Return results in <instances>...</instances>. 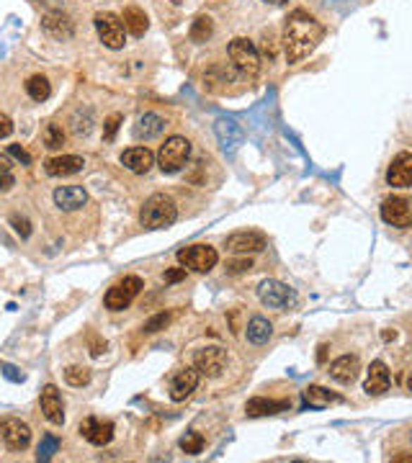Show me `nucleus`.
<instances>
[{"label": "nucleus", "instance_id": "obj_35", "mask_svg": "<svg viewBox=\"0 0 412 463\" xmlns=\"http://www.w3.org/2000/svg\"><path fill=\"white\" fill-rule=\"evenodd\" d=\"M57 448H60V440L54 438V435H44L42 438V445H39V461H49V458L57 453Z\"/></svg>", "mask_w": 412, "mask_h": 463}, {"label": "nucleus", "instance_id": "obj_19", "mask_svg": "<svg viewBox=\"0 0 412 463\" xmlns=\"http://www.w3.org/2000/svg\"><path fill=\"white\" fill-rule=\"evenodd\" d=\"M42 29L52 39H57V42H65V39L73 37L75 26L70 21V15H65L62 11H49V13L42 18Z\"/></svg>", "mask_w": 412, "mask_h": 463}, {"label": "nucleus", "instance_id": "obj_43", "mask_svg": "<svg viewBox=\"0 0 412 463\" xmlns=\"http://www.w3.org/2000/svg\"><path fill=\"white\" fill-rule=\"evenodd\" d=\"M104 350H106V340H98L96 335L90 337V355H96V358H98V355H101Z\"/></svg>", "mask_w": 412, "mask_h": 463}, {"label": "nucleus", "instance_id": "obj_31", "mask_svg": "<svg viewBox=\"0 0 412 463\" xmlns=\"http://www.w3.org/2000/svg\"><path fill=\"white\" fill-rule=\"evenodd\" d=\"M42 139H44L46 150H62L65 147V132H62L60 124H46Z\"/></svg>", "mask_w": 412, "mask_h": 463}, {"label": "nucleus", "instance_id": "obj_12", "mask_svg": "<svg viewBox=\"0 0 412 463\" xmlns=\"http://www.w3.org/2000/svg\"><path fill=\"white\" fill-rule=\"evenodd\" d=\"M80 435L85 438V440L90 443V445H108L113 438V422L111 419H101V417H85L80 422Z\"/></svg>", "mask_w": 412, "mask_h": 463}, {"label": "nucleus", "instance_id": "obj_47", "mask_svg": "<svg viewBox=\"0 0 412 463\" xmlns=\"http://www.w3.org/2000/svg\"><path fill=\"white\" fill-rule=\"evenodd\" d=\"M15 186L13 175H0V194H6V191H11V188Z\"/></svg>", "mask_w": 412, "mask_h": 463}, {"label": "nucleus", "instance_id": "obj_50", "mask_svg": "<svg viewBox=\"0 0 412 463\" xmlns=\"http://www.w3.org/2000/svg\"><path fill=\"white\" fill-rule=\"evenodd\" d=\"M407 388H410V391H412V374L407 376Z\"/></svg>", "mask_w": 412, "mask_h": 463}, {"label": "nucleus", "instance_id": "obj_49", "mask_svg": "<svg viewBox=\"0 0 412 463\" xmlns=\"http://www.w3.org/2000/svg\"><path fill=\"white\" fill-rule=\"evenodd\" d=\"M266 3H273V6H284L286 0H266Z\"/></svg>", "mask_w": 412, "mask_h": 463}, {"label": "nucleus", "instance_id": "obj_39", "mask_svg": "<svg viewBox=\"0 0 412 463\" xmlns=\"http://www.w3.org/2000/svg\"><path fill=\"white\" fill-rule=\"evenodd\" d=\"M186 278V268H170L165 270V284H178Z\"/></svg>", "mask_w": 412, "mask_h": 463}, {"label": "nucleus", "instance_id": "obj_14", "mask_svg": "<svg viewBox=\"0 0 412 463\" xmlns=\"http://www.w3.org/2000/svg\"><path fill=\"white\" fill-rule=\"evenodd\" d=\"M39 404H42V414H44L52 425H62V422H65V404H62L60 388L54 386V383H46V386L42 388Z\"/></svg>", "mask_w": 412, "mask_h": 463}, {"label": "nucleus", "instance_id": "obj_36", "mask_svg": "<svg viewBox=\"0 0 412 463\" xmlns=\"http://www.w3.org/2000/svg\"><path fill=\"white\" fill-rule=\"evenodd\" d=\"M170 319H173V314H165V312L155 314L152 319L144 322V332H147V335H152V332H160V329H165L168 324H170Z\"/></svg>", "mask_w": 412, "mask_h": 463}, {"label": "nucleus", "instance_id": "obj_32", "mask_svg": "<svg viewBox=\"0 0 412 463\" xmlns=\"http://www.w3.org/2000/svg\"><path fill=\"white\" fill-rule=\"evenodd\" d=\"M65 381H68L70 386H75V388L88 386L90 383V371L85 366H70V368H65Z\"/></svg>", "mask_w": 412, "mask_h": 463}, {"label": "nucleus", "instance_id": "obj_16", "mask_svg": "<svg viewBox=\"0 0 412 463\" xmlns=\"http://www.w3.org/2000/svg\"><path fill=\"white\" fill-rule=\"evenodd\" d=\"M387 183L394 188H412V152H399L387 170Z\"/></svg>", "mask_w": 412, "mask_h": 463}, {"label": "nucleus", "instance_id": "obj_2", "mask_svg": "<svg viewBox=\"0 0 412 463\" xmlns=\"http://www.w3.org/2000/svg\"><path fill=\"white\" fill-rule=\"evenodd\" d=\"M175 219H178V206L165 194H152L139 211V222L144 229H168Z\"/></svg>", "mask_w": 412, "mask_h": 463}, {"label": "nucleus", "instance_id": "obj_23", "mask_svg": "<svg viewBox=\"0 0 412 463\" xmlns=\"http://www.w3.org/2000/svg\"><path fill=\"white\" fill-rule=\"evenodd\" d=\"M54 203H57L62 211H75L88 203V194H85L80 186H62L54 191Z\"/></svg>", "mask_w": 412, "mask_h": 463}, {"label": "nucleus", "instance_id": "obj_5", "mask_svg": "<svg viewBox=\"0 0 412 463\" xmlns=\"http://www.w3.org/2000/svg\"><path fill=\"white\" fill-rule=\"evenodd\" d=\"M142 286L144 284L139 276H124L121 281H116V284L106 291V299H104L106 309H111V312H124V309L139 296Z\"/></svg>", "mask_w": 412, "mask_h": 463}, {"label": "nucleus", "instance_id": "obj_17", "mask_svg": "<svg viewBox=\"0 0 412 463\" xmlns=\"http://www.w3.org/2000/svg\"><path fill=\"white\" fill-rule=\"evenodd\" d=\"M121 165L135 175H147L155 165V155L147 147H129V150L121 152Z\"/></svg>", "mask_w": 412, "mask_h": 463}, {"label": "nucleus", "instance_id": "obj_4", "mask_svg": "<svg viewBox=\"0 0 412 463\" xmlns=\"http://www.w3.org/2000/svg\"><path fill=\"white\" fill-rule=\"evenodd\" d=\"M188 157H191V142H188L186 137H170V139H165V144L160 147L158 165L163 172L173 175V172H178L180 167L188 163Z\"/></svg>", "mask_w": 412, "mask_h": 463}, {"label": "nucleus", "instance_id": "obj_45", "mask_svg": "<svg viewBox=\"0 0 412 463\" xmlns=\"http://www.w3.org/2000/svg\"><path fill=\"white\" fill-rule=\"evenodd\" d=\"M3 376L11 379V381H23V374H18L13 366H3Z\"/></svg>", "mask_w": 412, "mask_h": 463}, {"label": "nucleus", "instance_id": "obj_40", "mask_svg": "<svg viewBox=\"0 0 412 463\" xmlns=\"http://www.w3.org/2000/svg\"><path fill=\"white\" fill-rule=\"evenodd\" d=\"M11 134H13V121H11V116L0 113V139H6Z\"/></svg>", "mask_w": 412, "mask_h": 463}, {"label": "nucleus", "instance_id": "obj_9", "mask_svg": "<svg viewBox=\"0 0 412 463\" xmlns=\"http://www.w3.org/2000/svg\"><path fill=\"white\" fill-rule=\"evenodd\" d=\"M96 31L101 42H104L108 49H121V46L127 44V29H124V21H121L119 15L113 13H96Z\"/></svg>", "mask_w": 412, "mask_h": 463}, {"label": "nucleus", "instance_id": "obj_6", "mask_svg": "<svg viewBox=\"0 0 412 463\" xmlns=\"http://www.w3.org/2000/svg\"><path fill=\"white\" fill-rule=\"evenodd\" d=\"M258 299H261L263 307L276 309V312H286V309L296 307V293H294V288H289V286L281 284V281H273V278H268V281H263V284L258 286Z\"/></svg>", "mask_w": 412, "mask_h": 463}, {"label": "nucleus", "instance_id": "obj_30", "mask_svg": "<svg viewBox=\"0 0 412 463\" xmlns=\"http://www.w3.org/2000/svg\"><path fill=\"white\" fill-rule=\"evenodd\" d=\"M26 93H29V98L42 103V101H46V98L52 96V85H49V80L44 75H31L26 80Z\"/></svg>", "mask_w": 412, "mask_h": 463}, {"label": "nucleus", "instance_id": "obj_44", "mask_svg": "<svg viewBox=\"0 0 412 463\" xmlns=\"http://www.w3.org/2000/svg\"><path fill=\"white\" fill-rule=\"evenodd\" d=\"M263 54H266V57H268V60H273V57H276V44H273V37H266V44H263Z\"/></svg>", "mask_w": 412, "mask_h": 463}, {"label": "nucleus", "instance_id": "obj_20", "mask_svg": "<svg viewBox=\"0 0 412 463\" xmlns=\"http://www.w3.org/2000/svg\"><path fill=\"white\" fill-rule=\"evenodd\" d=\"M361 374V360L358 355H340L337 360H332L330 363V376L335 379L337 383H353L356 379H358Z\"/></svg>", "mask_w": 412, "mask_h": 463}, {"label": "nucleus", "instance_id": "obj_15", "mask_svg": "<svg viewBox=\"0 0 412 463\" xmlns=\"http://www.w3.org/2000/svg\"><path fill=\"white\" fill-rule=\"evenodd\" d=\"M199 386V371L196 368H178L170 379V399L173 402H186Z\"/></svg>", "mask_w": 412, "mask_h": 463}, {"label": "nucleus", "instance_id": "obj_25", "mask_svg": "<svg viewBox=\"0 0 412 463\" xmlns=\"http://www.w3.org/2000/svg\"><path fill=\"white\" fill-rule=\"evenodd\" d=\"M301 399H304V407H309V410H325L330 404L340 402V396L332 394L325 386H307L301 391Z\"/></svg>", "mask_w": 412, "mask_h": 463}, {"label": "nucleus", "instance_id": "obj_51", "mask_svg": "<svg viewBox=\"0 0 412 463\" xmlns=\"http://www.w3.org/2000/svg\"><path fill=\"white\" fill-rule=\"evenodd\" d=\"M173 3H180V0H173Z\"/></svg>", "mask_w": 412, "mask_h": 463}, {"label": "nucleus", "instance_id": "obj_48", "mask_svg": "<svg viewBox=\"0 0 412 463\" xmlns=\"http://www.w3.org/2000/svg\"><path fill=\"white\" fill-rule=\"evenodd\" d=\"M392 461H394V463H410L412 456H410V453H405V456H392Z\"/></svg>", "mask_w": 412, "mask_h": 463}, {"label": "nucleus", "instance_id": "obj_10", "mask_svg": "<svg viewBox=\"0 0 412 463\" xmlns=\"http://www.w3.org/2000/svg\"><path fill=\"white\" fill-rule=\"evenodd\" d=\"M0 440L6 443L11 450H23L29 448L31 443V427L26 422L15 417H6L0 419Z\"/></svg>", "mask_w": 412, "mask_h": 463}, {"label": "nucleus", "instance_id": "obj_13", "mask_svg": "<svg viewBox=\"0 0 412 463\" xmlns=\"http://www.w3.org/2000/svg\"><path fill=\"white\" fill-rule=\"evenodd\" d=\"M268 239L261 231H235L227 237V250L237 255H250V253H261L266 250Z\"/></svg>", "mask_w": 412, "mask_h": 463}, {"label": "nucleus", "instance_id": "obj_33", "mask_svg": "<svg viewBox=\"0 0 412 463\" xmlns=\"http://www.w3.org/2000/svg\"><path fill=\"white\" fill-rule=\"evenodd\" d=\"M180 450L188 453V456H199L204 450V438L199 433H186L180 438Z\"/></svg>", "mask_w": 412, "mask_h": 463}, {"label": "nucleus", "instance_id": "obj_11", "mask_svg": "<svg viewBox=\"0 0 412 463\" xmlns=\"http://www.w3.org/2000/svg\"><path fill=\"white\" fill-rule=\"evenodd\" d=\"M382 219L397 229H407L412 227V203L402 196H389L382 203Z\"/></svg>", "mask_w": 412, "mask_h": 463}, {"label": "nucleus", "instance_id": "obj_24", "mask_svg": "<svg viewBox=\"0 0 412 463\" xmlns=\"http://www.w3.org/2000/svg\"><path fill=\"white\" fill-rule=\"evenodd\" d=\"M121 21H124V29L132 34V37H144L147 34V29H150V18H147V13H144L142 8L137 6H129L124 8V13H121Z\"/></svg>", "mask_w": 412, "mask_h": 463}, {"label": "nucleus", "instance_id": "obj_26", "mask_svg": "<svg viewBox=\"0 0 412 463\" xmlns=\"http://www.w3.org/2000/svg\"><path fill=\"white\" fill-rule=\"evenodd\" d=\"M214 129H217V137L225 150H232V147H237V144L245 139V132H242L240 124H235L232 119H219L217 124H214Z\"/></svg>", "mask_w": 412, "mask_h": 463}, {"label": "nucleus", "instance_id": "obj_18", "mask_svg": "<svg viewBox=\"0 0 412 463\" xmlns=\"http://www.w3.org/2000/svg\"><path fill=\"white\" fill-rule=\"evenodd\" d=\"M82 167H85V160L77 157V155H60V157H52V160H46L44 163L46 175H52V178H68V175H77Z\"/></svg>", "mask_w": 412, "mask_h": 463}, {"label": "nucleus", "instance_id": "obj_21", "mask_svg": "<svg viewBox=\"0 0 412 463\" xmlns=\"http://www.w3.org/2000/svg\"><path fill=\"white\" fill-rule=\"evenodd\" d=\"M289 407H292L289 399H266V396H253V399L245 404V414L247 417H266V414L286 412Z\"/></svg>", "mask_w": 412, "mask_h": 463}, {"label": "nucleus", "instance_id": "obj_34", "mask_svg": "<svg viewBox=\"0 0 412 463\" xmlns=\"http://www.w3.org/2000/svg\"><path fill=\"white\" fill-rule=\"evenodd\" d=\"M90 129H93V113H85V119H80V108L73 116V134L75 137H88Z\"/></svg>", "mask_w": 412, "mask_h": 463}, {"label": "nucleus", "instance_id": "obj_52", "mask_svg": "<svg viewBox=\"0 0 412 463\" xmlns=\"http://www.w3.org/2000/svg\"><path fill=\"white\" fill-rule=\"evenodd\" d=\"M410 440H412V433H410Z\"/></svg>", "mask_w": 412, "mask_h": 463}, {"label": "nucleus", "instance_id": "obj_7", "mask_svg": "<svg viewBox=\"0 0 412 463\" xmlns=\"http://www.w3.org/2000/svg\"><path fill=\"white\" fill-rule=\"evenodd\" d=\"M219 255L211 245H188L178 250V262L183 268L196 270V273H209L217 265Z\"/></svg>", "mask_w": 412, "mask_h": 463}, {"label": "nucleus", "instance_id": "obj_46", "mask_svg": "<svg viewBox=\"0 0 412 463\" xmlns=\"http://www.w3.org/2000/svg\"><path fill=\"white\" fill-rule=\"evenodd\" d=\"M11 167H13L11 155H0V175H11Z\"/></svg>", "mask_w": 412, "mask_h": 463}, {"label": "nucleus", "instance_id": "obj_42", "mask_svg": "<svg viewBox=\"0 0 412 463\" xmlns=\"http://www.w3.org/2000/svg\"><path fill=\"white\" fill-rule=\"evenodd\" d=\"M8 155H11V157H18V160H21L23 165H29V163H31L29 152H26V150H21V147H18V144H13V147H11V150H8Z\"/></svg>", "mask_w": 412, "mask_h": 463}, {"label": "nucleus", "instance_id": "obj_22", "mask_svg": "<svg viewBox=\"0 0 412 463\" xmlns=\"http://www.w3.org/2000/svg\"><path fill=\"white\" fill-rule=\"evenodd\" d=\"M389 381H392L389 368L384 366L382 360H374V363L368 366V376H366V383H363V391L371 396H379L389 388Z\"/></svg>", "mask_w": 412, "mask_h": 463}, {"label": "nucleus", "instance_id": "obj_27", "mask_svg": "<svg viewBox=\"0 0 412 463\" xmlns=\"http://www.w3.org/2000/svg\"><path fill=\"white\" fill-rule=\"evenodd\" d=\"M163 129H165L163 116H158V113H144L142 119L137 121L135 137L137 139H155V137L163 134Z\"/></svg>", "mask_w": 412, "mask_h": 463}, {"label": "nucleus", "instance_id": "obj_37", "mask_svg": "<svg viewBox=\"0 0 412 463\" xmlns=\"http://www.w3.org/2000/svg\"><path fill=\"white\" fill-rule=\"evenodd\" d=\"M119 124H121V113H111L108 119H106V124H104V139L106 142H111L113 139V134H116V129H119Z\"/></svg>", "mask_w": 412, "mask_h": 463}, {"label": "nucleus", "instance_id": "obj_38", "mask_svg": "<svg viewBox=\"0 0 412 463\" xmlns=\"http://www.w3.org/2000/svg\"><path fill=\"white\" fill-rule=\"evenodd\" d=\"M11 224H13V229L18 231V234H21L23 239L29 237L31 234V222L26 217H18V214H15V217H11Z\"/></svg>", "mask_w": 412, "mask_h": 463}, {"label": "nucleus", "instance_id": "obj_1", "mask_svg": "<svg viewBox=\"0 0 412 463\" xmlns=\"http://www.w3.org/2000/svg\"><path fill=\"white\" fill-rule=\"evenodd\" d=\"M325 39V26L307 11H292L284 23V54L289 65H296L315 52Z\"/></svg>", "mask_w": 412, "mask_h": 463}, {"label": "nucleus", "instance_id": "obj_41", "mask_svg": "<svg viewBox=\"0 0 412 463\" xmlns=\"http://www.w3.org/2000/svg\"><path fill=\"white\" fill-rule=\"evenodd\" d=\"M250 268H253V260H250V258L230 262V273H245V270H250Z\"/></svg>", "mask_w": 412, "mask_h": 463}, {"label": "nucleus", "instance_id": "obj_28", "mask_svg": "<svg viewBox=\"0 0 412 463\" xmlns=\"http://www.w3.org/2000/svg\"><path fill=\"white\" fill-rule=\"evenodd\" d=\"M270 335H273V327H270V322L266 317H253L247 322V340L253 345H266Z\"/></svg>", "mask_w": 412, "mask_h": 463}, {"label": "nucleus", "instance_id": "obj_8", "mask_svg": "<svg viewBox=\"0 0 412 463\" xmlns=\"http://www.w3.org/2000/svg\"><path fill=\"white\" fill-rule=\"evenodd\" d=\"M194 368L199 371V376H206V379H219V376L225 374V368H227V350L225 348H219V345H209V348L196 350Z\"/></svg>", "mask_w": 412, "mask_h": 463}, {"label": "nucleus", "instance_id": "obj_3", "mask_svg": "<svg viewBox=\"0 0 412 463\" xmlns=\"http://www.w3.org/2000/svg\"><path fill=\"white\" fill-rule=\"evenodd\" d=\"M227 54H230V60L237 70H240L242 75L253 77L261 72V52H258V46L250 42V39H232L230 46H227Z\"/></svg>", "mask_w": 412, "mask_h": 463}, {"label": "nucleus", "instance_id": "obj_29", "mask_svg": "<svg viewBox=\"0 0 412 463\" xmlns=\"http://www.w3.org/2000/svg\"><path fill=\"white\" fill-rule=\"evenodd\" d=\"M211 34H214V21H211L209 15H196L191 29H188L191 42H209Z\"/></svg>", "mask_w": 412, "mask_h": 463}]
</instances>
